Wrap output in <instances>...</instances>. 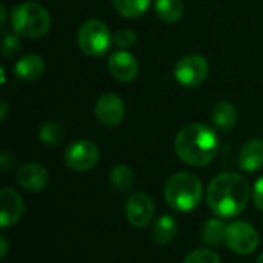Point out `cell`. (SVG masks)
<instances>
[{
    "mask_svg": "<svg viewBox=\"0 0 263 263\" xmlns=\"http://www.w3.org/2000/svg\"><path fill=\"white\" fill-rule=\"evenodd\" d=\"M0 168L5 173H8V171H11V170L15 168V159L9 153H6V151H3L0 154Z\"/></svg>",
    "mask_w": 263,
    "mask_h": 263,
    "instance_id": "obj_27",
    "label": "cell"
},
{
    "mask_svg": "<svg viewBox=\"0 0 263 263\" xmlns=\"http://www.w3.org/2000/svg\"><path fill=\"white\" fill-rule=\"evenodd\" d=\"M257 263H263V253L259 256V259H257Z\"/></svg>",
    "mask_w": 263,
    "mask_h": 263,
    "instance_id": "obj_31",
    "label": "cell"
},
{
    "mask_svg": "<svg viewBox=\"0 0 263 263\" xmlns=\"http://www.w3.org/2000/svg\"><path fill=\"white\" fill-rule=\"evenodd\" d=\"M211 119L217 129L228 133L237 123V108L231 102L222 100V102L216 103V106L213 108Z\"/></svg>",
    "mask_w": 263,
    "mask_h": 263,
    "instance_id": "obj_16",
    "label": "cell"
},
{
    "mask_svg": "<svg viewBox=\"0 0 263 263\" xmlns=\"http://www.w3.org/2000/svg\"><path fill=\"white\" fill-rule=\"evenodd\" d=\"M0 17H2V26H3L5 22H6V9H5V5L3 3L0 5Z\"/></svg>",
    "mask_w": 263,
    "mask_h": 263,
    "instance_id": "obj_30",
    "label": "cell"
},
{
    "mask_svg": "<svg viewBox=\"0 0 263 263\" xmlns=\"http://www.w3.org/2000/svg\"><path fill=\"white\" fill-rule=\"evenodd\" d=\"M210 65L203 55L190 54L182 57L174 66V77L176 80L186 88L199 86L208 76Z\"/></svg>",
    "mask_w": 263,
    "mask_h": 263,
    "instance_id": "obj_8",
    "label": "cell"
},
{
    "mask_svg": "<svg viewBox=\"0 0 263 263\" xmlns=\"http://www.w3.org/2000/svg\"><path fill=\"white\" fill-rule=\"evenodd\" d=\"M45 72V60L37 54L23 55L14 66V74L25 82H34Z\"/></svg>",
    "mask_w": 263,
    "mask_h": 263,
    "instance_id": "obj_15",
    "label": "cell"
},
{
    "mask_svg": "<svg viewBox=\"0 0 263 263\" xmlns=\"http://www.w3.org/2000/svg\"><path fill=\"white\" fill-rule=\"evenodd\" d=\"M94 114L102 125L117 126L125 119L126 106H125V102L117 94L105 92L97 99L94 105Z\"/></svg>",
    "mask_w": 263,
    "mask_h": 263,
    "instance_id": "obj_10",
    "label": "cell"
},
{
    "mask_svg": "<svg viewBox=\"0 0 263 263\" xmlns=\"http://www.w3.org/2000/svg\"><path fill=\"white\" fill-rule=\"evenodd\" d=\"M108 69L116 80L126 83V82H133L137 77L139 63L131 52L125 49H117L111 52L108 59Z\"/></svg>",
    "mask_w": 263,
    "mask_h": 263,
    "instance_id": "obj_12",
    "label": "cell"
},
{
    "mask_svg": "<svg viewBox=\"0 0 263 263\" xmlns=\"http://www.w3.org/2000/svg\"><path fill=\"white\" fill-rule=\"evenodd\" d=\"M114 42V35L108 25L97 18H89L82 23L77 32V43L83 54L89 57H100L108 52L111 43Z\"/></svg>",
    "mask_w": 263,
    "mask_h": 263,
    "instance_id": "obj_5",
    "label": "cell"
},
{
    "mask_svg": "<svg viewBox=\"0 0 263 263\" xmlns=\"http://www.w3.org/2000/svg\"><path fill=\"white\" fill-rule=\"evenodd\" d=\"M65 163L69 170L77 171V173H85L92 170L99 159H100V151L99 146L92 140H76L69 143L65 149Z\"/></svg>",
    "mask_w": 263,
    "mask_h": 263,
    "instance_id": "obj_7",
    "label": "cell"
},
{
    "mask_svg": "<svg viewBox=\"0 0 263 263\" xmlns=\"http://www.w3.org/2000/svg\"><path fill=\"white\" fill-rule=\"evenodd\" d=\"M116 11L126 18H137L149 8V0H112Z\"/></svg>",
    "mask_w": 263,
    "mask_h": 263,
    "instance_id": "obj_20",
    "label": "cell"
},
{
    "mask_svg": "<svg viewBox=\"0 0 263 263\" xmlns=\"http://www.w3.org/2000/svg\"><path fill=\"white\" fill-rule=\"evenodd\" d=\"M15 179L23 190L31 193H39L46 188L49 182V173L43 165L35 162H28L17 170Z\"/></svg>",
    "mask_w": 263,
    "mask_h": 263,
    "instance_id": "obj_13",
    "label": "cell"
},
{
    "mask_svg": "<svg viewBox=\"0 0 263 263\" xmlns=\"http://www.w3.org/2000/svg\"><path fill=\"white\" fill-rule=\"evenodd\" d=\"M225 233H227V227L220 220L210 219L203 225L202 239L206 245H220L222 242H225Z\"/></svg>",
    "mask_w": 263,
    "mask_h": 263,
    "instance_id": "obj_21",
    "label": "cell"
},
{
    "mask_svg": "<svg viewBox=\"0 0 263 263\" xmlns=\"http://www.w3.org/2000/svg\"><path fill=\"white\" fill-rule=\"evenodd\" d=\"M156 14L165 23H174L182 18L185 6L182 0H156Z\"/></svg>",
    "mask_w": 263,
    "mask_h": 263,
    "instance_id": "obj_18",
    "label": "cell"
},
{
    "mask_svg": "<svg viewBox=\"0 0 263 263\" xmlns=\"http://www.w3.org/2000/svg\"><path fill=\"white\" fill-rule=\"evenodd\" d=\"M176 234H177V220L173 216L165 214L156 220L153 227V239L156 240V243L166 245L174 240Z\"/></svg>",
    "mask_w": 263,
    "mask_h": 263,
    "instance_id": "obj_17",
    "label": "cell"
},
{
    "mask_svg": "<svg viewBox=\"0 0 263 263\" xmlns=\"http://www.w3.org/2000/svg\"><path fill=\"white\" fill-rule=\"evenodd\" d=\"M109 183L114 190L125 193L129 191L134 186V173L128 165H116L109 171Z\"/></svg>",
    "mask_w": 263,
    "mask_h": 263,
    "instance_id": "obj_19",
    "label": "cell"
},
{
    "mask_svg": "<svg viewBox=\"0 0 263 263\" xmlns=\"http://www.w3.org/2000/svg\"><path fill=\"white\" fill-rule=\"evenodd\" d=\"M250 197L248 180L237 173H222L217 174L206 190V203L211 211L222 217L231 219L239 216Z\"/></svg>",
    "mask_w": 263,
    "mask_h": 263,
    "instance_id": "obj_1",
    "label": "cell"
},
{
    "mask_svg": "<svg viewBox=\"0 0 263 263\" xmlns=\"http://www.w3.org/2000/svg\"><path fill=\"white\" fill-rule=\"evenodd\" d=\"M136 42H137V35L131 29H119L114 34V43L119 48H131L136 45Z\"/></svg>",
    "mask_w": 263,
    "mask_h": 263,
    "instance_id": "obj_25",
    "label": "cell"
},
{
    "mask_svg": "<svg viewBox=\"0 0 263 263\" xmlns=\"http://www.w3.org/2000/svg\"><path fill=\"white\" fill-rule=\"evenodd\" d=\"M25 211V202L22 196L12 188H2L0 191V227L8 230L15 225Z\"/></svg>",
    "mask_w": 263,
    "mask_h": 263,
    "instance_id": "obj_11",
    "label": "cell"
},
{
    "mask_svg": "<svg viewBox=\"0 0 263 263\" xmlns=\"http://www.w3.org/2000/svg\"><path fill=\"white\" fill-rule=\"evenodd\" d=\"M65 137V133H63V128L60 123L57 122H45L42 126H40V131H39V139L45 143V145H49V146H55L59 145Z\"/></svg>",
    "mask_w": 263,
    "mask_h": 263,
    "instance_id": "obj_22",
    "label": "cell"
},
{
    "mask_svg": "<svg viewBox=\"0 0 263 263\" xmlns=\"http://www.w3.org/2000/svg\"><path fill=\"white\" fill-rule=\"evenodd\" d=\"M125 216L134 228H145L154 217V202L142 191L131 194L125 203Z\"/></svg>",
    "mask_w": 263,
    "mask_h": 263,
    "instance_id": "obj_9",
    "label": "cell"
},
{
    "mask_svg": "<svg viewBox=\"0 0 263 263\" xmlns=\"http://www.w3.org/2000/svg\"><path fill=\"white\" fill-rule=\"evenodd\" d=\"M22 48V42L18 34L12 32H3V40H2V54L5 57H12L15 55Z\"/></svg>",
    "mask_w": 263,
    "mask_h": 263,
    "instance_id": "obj_23",
    "label": "cell"
},
{
    "mask_svg": "<svg viewBox=\"0 0 263 263\" xmlns=\"http://www.w3.org/2000/svg\"><path fill=\"white\" fill-rule=\"evenodd\" d=\"M8 114V103L6 100H2V109H0V120H5Z\"/></svg>",
    "mask_w": 263,
    "mask_h": 263,
    "instance_id": "obj_29",
    "label": "cell"
},
{
    "mask_svg": "<svg viewBox=\"0 0 263 263\" xmlns=\"http://www.w3.org/2000/svg\"><path fill=\"white\" fill-rule=\"evenodd\" d=\"M174 146L182 162L199 168L214 160L220 149V142L213 128L203 123H190L179 131Z\"/></svg>",
    "mask_w": 263,
    "mask_h": 263,
    "instance_id": "obj_2",
    "label": "cell"
},
{
    "mask_svg": "<svg viewBox=\"0 0 263 263\" xmlns=\"http://www.w3.org/2000/svg\"><path fill=\"white\" fill-rule=\"evenodd\" d=\"M239 166L247 173H256L263 168V140H248L239 153Z\"/></svg>",
    "mask_w": 263,
    "mask_h": 263,
    "instance_id": "obj_14",
    "label": "cell"
},
{
    "mask_svg": "<svg viewBox=\"0 0 263 263\" xmlns=\"http://www.w3.org/2000/svg\"><path fill=\"white\" fill-rule=\"evenodd\" d=\"M11 28L15 34L28 39H40L51 29L49 12L35 2H23L9 14Z\"/></svg>",
    "mask_w": 263,
    "mask_h": 263,
    "instance_id": "obj_4",
    "label": "cell"
},
{
    "mask_svg": "<svg viewBox=\"0 0 263 263\" xmlns=\"http://www.w3.org/2000/svg\"><path fill=\"white\" fill-rule=\"evenodd\" d=\"M253 200L257 210H260L263 213V177H260L256 183H254V190H253Z\"/></svg>",
    "mask_w": 263,
    "mask_h": 263,
    "instance_id": "obj_26",
    "label": "cell"
},
{
    "mask_svg": "<svg viewBox=\"0 0 263 263\" xmlns=\"http://www.w3.org/2000/svg\"><path fill=\"white\" fill-rule=\"evenodd\" d=\"M259 233L256 228L243 220H236L227 227L225 243L228 248L240 256H248L254 253L259 247Z\"/></svg>",
    "mask_w": 263,
    "mask_h": 263,
    "instance_id": "obj_6",
    "label": "cell"
},
{
    "mask_svg": "<svg viewBox=\"0 0 263 263\" xmlns=\"http://www.w3.org/2000/svg\"><path fill=\"white\" fill-rule=\"evenodd\" d=\"M8 250H9V243H8V239L5 234L0 236V259L5 260L6 259V254H8Z\"/></svg>",
    "mask_w": 263,
    "mask_h": 263,
    "instance_id": "obj_28",
    "label": "cell"
},
{
    "mask_svg": "<svg viewBox=\"0 0 263 263\" xmlns=\"http://www.w3.org/2000/svg\"><path fill=\"white\" fill-rule=\"evenodd\" d=\"M183 263H220V257L210 250H196L185 257Z\"/></svg>",
    "mask_w": 263,
    "mask_h": 263,
    "instance_id": "obj_24",
    "label": "cell"
},
{
    "mask_svg": "<svg viewBox=\"0 0 263 263\" xmlns=\"http://www.w3.org/2000/svg\"><path fill=\"white\" fill-rule=\"evenodd\" d=\"M202 182L193 173H176L165 183V199L168 205L180 213L193 211L197 208L202 200Z\"/></svg>",
    "mask_w": 263,
    "mask_h": 263,
    "instance_id": "obj_3",
    "label": "cell"
}]
</instances>
